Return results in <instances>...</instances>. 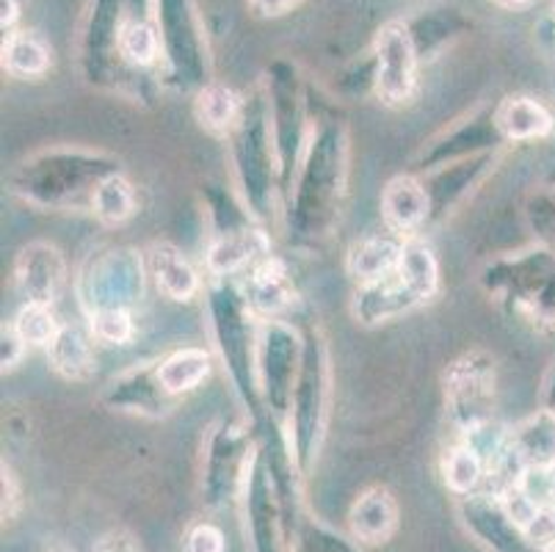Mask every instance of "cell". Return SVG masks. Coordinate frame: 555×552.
<instances>
[{"mask_svg": "<svg viewBox=\"0 0 555 552\" xmlns=\"http://www.w3.org/2000/svg\"><path fill=\"white\" fill-rule=\"evenodd\" d=\"M440 475L453 498H467V495L483 492V486H487V462H483L481 453L467 439L459 437L442 455Z\"/></svg>", "mask_w": 555, "mask_h": 552, "instance_id": "cell-33", "label": "cell"}, {"mask_svg": "<svg viewBox=\"0 0 555 552\" xmlns=\"http://www.w3.org/2000/svg\"><path fill=\"white\" fill-rule=\"evenodd\" d=\"M498 498H501V505H503V511L508 514V519H512L519 530L528 528V525L533 523V516L539 514V509H542V505L533 503V500L528 498V495H525L517 484L508 486V489H503Z\"/></svg>", "mask_w": 555, "mask_h": 552, "instance_id": "cell-43", "label": "cell"}, {"mask_svg": "<svg viewBox=\"0 0 555 552\" xmlns=\"http://www.w3.org/2000/svg\"><path fill=\"white\" fill-rule=\"evenodd\" d=\"M483 293L508 316L539 332H555V252L539 243L492 257L478 271Z\"/></svg>", "mask_w": 555, "mask_h": 552, "instance_id": "cell-5", "label": "cell"}, {"mask_svg": "<svg viewBox=\"0 0 555 552\" xmlns=\"http://www.w3.org/2000/svg\"><path fill=\"white\" fill-rule=\"evenodd\" d=\"M398 273H401L409 285L415 287V293L426 304H431L434 298L440 296V285H442L440 260H437V255H434L431 243H428L423 235L403 238Z\"/></svg>", "mask_w": 555, "mask_h": 552, "instance_id": "cell-35", "label": "cell"}, {"mask_svg": "<svg viewBox=\"0 0 555 552\" xmlns=\"http://www.w3.org/2000/svg\"><path fill=\"white\" fill-rule=\"evenodd\" d=\"M301 329L291 321H260L257 334V376L266 418L287 428L294 409L296 378L301 368Z\"/></svg>", "mask_w": 555, "mask_h": 552, "instance_id": "cell-12", "label": "cell"}, {"mask_svg": "<svg viewBox=\"0 0 555 552\" xmlns=\"http://www.w3.org/2000/svg\"><path fill=\"white\" fill-rule=\"evenodd\" d=\"M103 407L116 414L130 418H166L175 409V398L164 389L158 378V359L155 362L133 364L119 376L111 378L103 389Z\"/></svg>", "mask_w": 555, "mask_h": 552, "instance_id": "cell-19", "label": "cell"}, {"mask_svg": "<svg viewBox=\"0 0 555 552\" xmlns=\"http://www.w3.org/2000/svg\"><path fill=\"white\" fill-rule=\"evenodd\" d=\"M525 224L531 230L533 243L555 252V185L533 191L525 200Z\"/></svg>", "mask_w": 555, "mask_h": 552, "instance_id": "cell-40", "label": "cell"}, {"mask_svg": "<svg viewBox=\"0 0 555 552\" xmlns=\"http://www.w3.org/2000/svg\"><path fill=\"white\" fill-rule=\"evenodd\" d=\"M210 373H214V357L202 346L175 348L158 359V378L175 401L196 393L208 382Z\"/></svg>", "mask_w": 555, "mask_h": 552, "instance_id": "cell-30", "label": "cell"}, {"mask_svg": "<svg viewBox=\"0 0 555 552\" xmlns=\"http://www.w3.org/2000/svg\"><path fill=\"white\" fill-rule=\"evenodd\" d=\"M238 505L244 511L246 539H249L251 552H287L285 511H282L280 495H276L274 480H271V470L260 448V439H257L255 459H251Z\"/></svg>", "mask_w": 555, "mask_h": 552, "instance_id": "cell-14", "label": "cell"}, {"mask_svg": "<svg viewBox=\"0 0 555 552\" xmlns=\"http://www.w3.org/2000/svg\"><path fill=\"white\" fill-rule=\"evenodd\" d=\"M153 23L164 42V64L171 84L194 94L208 86L214 80L208 39L194 0H153Z\"/></svg>", "mask_w": 555, "mask_h": 552, "instance_id": "cell-10", "label": "cell"}, {"mask_svg": "<svg viewBox=\"0 0 555 552\" xmlns=\"http://www.w3.org/2000/svg\"><path fill=\"white\" fill-rule=\"evenodd\" d=\"M185 552H227L224 530L214 523H196L185 534Z\"/></svg>", "mask_w": 555, "mask_h": 552, "instance_id": "cell-44", "label": "cell"}, {"mask_svg": "<svg viewBox=\"0 0 555 552\" xmlns=\"http://www.w3.org/2000/svg\"><path fill=\"white\" fill-rule=\"evenodd\" d=\"M25 351H28V346L17 334V329L12 323H3V329H0V364H3V373H12L23 362Z\"/></svg>", "mask_w": 555, "mask_h": 552, "instance_id": "cell-45", "label": "cell"}, {"mask_svg": "<svg viewBox=\"0 0 555 552\" xmlns=\"http://www.w3.org/2000/svg\"><path fill=\"white\" fill-rule=\"evenodd\" d=\"M64 321H59L53 307L48 304H23L14 316L12 326L17 329V334L25 341L28 348H48L53 343V337L59 334Z\"/></svg>", "mask_w": 555, "mask_h": 552, "instance_id": "cell-38", "label": "cell"}, {"mask_svg": "<svg viewBox=\"0 0 555 552\" xmlns=\"http://www.w3.org/2000/svg\"><path fill=\"white\" fill-rule=\"evenodd\" d=\"M122 171V161L103 150L48 146L20 161L9 191L37 210H92L100 182Z\"/></svg>", "mask_w": 555, "mask_h": 552, "instance_id": "cell-2", "label": "cell"}, {"mask_svg": "<svg viewBox=\"0 0 555 552\" xmlns=\"http://www.w3.org/2000/svg\"><path fill=\"white\" fill-rule=\"evenodd\" d=\"M227 150L235 177V194L260 224H269L280 207L282 194L269 94L262 80L244 94V108L232 133L227 136Z\"/></svg>", "mask_w": 555, "mask_h": 552, "instance_id": "cell-4", "label": "cell"}, {"mask_svg": "<svg viewBox=\"0 0 555 552\" xmlns=\"http://www.w3.org/2000/svg\"><path fill=\"white\" fill-rule=\"evenodd\" d=\"M517 486L537 505H553L555 503V484L550 467H525L519 475Z\"/></svg>", "mask_w": 555, "mask_h": 552, "instance_id": "cell-42", "label": "cell"}, {"mask_svg": "<svg viewBox=\"0 0 555 552\" xmlns=\"http://www.w3.org/2000/svg\"><path fill=\"white\" fill-rule=\"evenodd\" d=\"M301 329V368L296 378L294 409L287 420V437L294 445L296 464L301 475L315 470L318 455L324 448L332 414V359L326 337L315 321L299 323Z\"/></svg>", "mask_w": 555, "mask_h": 552, "instance_id": "cell-6", "label": "cell"}, {"mask_svg": "<svg viewBox=\"0 0 555 552\" xmlns=\"http://www.w3.org/2000/svg\"><path fill=\"white\" fill-rule=\"evenodd\" d=\"M287 552H360V541L346 539L343 534L332 530L330 525L305 516L299 530L287 544Z\"/></svg>", "mask_w": 555, "mask_h": 552, "instance_id": "cell-39", "label": "cell"}, {"mask_svg": "<svg viewBox=\"0 0 555 552\" xmlns=\"http://www.w3.org/2000/svg\"><path fill=\"white\" fill-rule=\"evenodd\" d=\"M269 255H274L269 230L260 221H249L235 230L210 232V243L205 249V271L210 280H238L241 273Z\"/></svg>", "mask_w": 555, "mask_h": 552, "instance_id": "cell-21", "label": "cell"}, {"mask_svg": "<svg viewBox=\"0 0 555 552\" xmlns=\"http://www.w3.org/2000/svg\"><path fill=\"white\" fill-rule=\"evenodd\" d=\"M89 213L105 227H122L133 219L135 213H139V194H135L133 182L125 177V171L111 175L108 180L100 182Z\"/></svg>", "mask_w": 555, "mask_h": 552, "instance_id": "cell-37", "label": "cell"}, {"mask_svg": "<svg viewBox=\"0 0 555 552\" xmlns=\"http://www.w3.org/2000/svg\"><path fill=\"white\" fill-rule=\"evenodd\" d=\"M403 238L392 235V232H376V235L360 238L351 243V249L346 255V273L354 285H365V282L382 280L390 271H396L398 260H401Z\"/></svg>", "mask_w": 555, "mask_h": 552, "instance_id": "cell-29", "label": "cell"}, {"mask_svg": "<svg viewBox=\"0 0 555 552\" xmlns=\"http://www.w3.org/2000/svg\"><path fill=\"white\" fill-rule=\"evenodd\" d=\"M459 519L464 530L489 552H537L522 530L508 519L503 511L501 498L492 492H476L467 498H459L456 503Z\"/></svg>", "mask_w": 555, "mask_h": 552, "instance_id": "cell-22", "label": "cell"}, {"mask_svg": "<svg viewBox=\"0 0 555 552\" xmlns=\"http://www.w3.org/2000/svg\"><path fill=\"white\" fill-rule=\"evenodd\" d=\"M241 108H244V94L232 89V86L221 84V80H210L208 86H202L194 94V119L202 130L216 139H227L238 121Z\"/></svg>", "mask_w": 555, "mask_h": 552, "instance_id": "cell-32", "label": "cell"}, {"mask_svg": "<svg viewBox=\"0 0 555 552\" xmlns=\"http://www.w3.org/2000/svg\"><path fill=\"white\" fill-rule=\"evenodd\" d=\"M119 59H122L130 73L153 69L164 59V42H160L158 25L144 17L125 20L122 34H119Z\"/></svg>", "mask_w": 555, "mask_h": 552, "instance_id": "cell-36", "label": "cell"}, {"mask_svg": "<svg viewBox=\"0 0 555 552\" xmlns=\"http://www.w3.org/2000/svg\"><path fill=\"white\" fill-rule=\"evenodd\" d=\"M147 271L153 285L158 287V293L164 298L175 304H189L194 298H199L205 293V285H202L199 271L194 268V262L183 255L180 246L175 243H153L147 252Z\"/></svg>", "mask_w": 555, "mask_h": 552, "instance_id": "cell-25", "label": "cell"}, {"mask_svg": "<svg viewBox=\"0 0 555 552\" xmlns=\"http://www.w3.org/2000/svg\"><path fill=\"white\" fill-rule=\"evenodd\" d=\"M92 552H141V547L128 530H111L94 544Z\"/></svg>", "mask_w": 555, "mask_h": 552, "instance_id": "cell-49", "label": "cell"}, {"mask_svg": "<svg viewBox=\"0 0 555 552\" xmlns=\"http://www.w3.org/2000/svg\"><path fill=\"white\" fill-rule=\"evenodd\" d=\"M147 257L133 246L92 252L75 273L73 291L83 316L100 310H135L147 293Z\"/></svg>", "mask_w": 555, "mask_h": 552, "instance_id": "cell-8", "label": "cell"}, {"mask_svg": "<svg viewBox=\"0 0 555 552\" xmlns=\"http://www.w3.org/2000/svg\"><path fill=\"white\" fill-rule=\"evenodd\" d=\"M550 473H553V484H555V464H553V467H550Z\"/></svg>", "mask_w": 555, "mask_h": 552, "instance_id": "cell-55", "label": "cell"}, {"mask_svg": "<svg viewBox=\"0 0 555 552\" xmlns=\"http://www.w3.org/2000/svg\"><path fill=\"white\" fill-rule=\"evenodd\" d=\"M257 450V425L249 418H221L210 425L202 445L199 495L205 509L235 505Z\"/></svg>", "mask_w": 555, "mask_h": 552, "instance_id": "cell-7", "label": "cell"}, {"mask_svg": "<svg viewBox=\"0 0 555 552\" xmlns=\"http://www.w3.org/2000/svg\"><path fill=\"white\" fill-rule=\"evenodd\" d=\"M14 291L23 304L55 307L69 285V266L64 252L50 241H31L14 257Z\"/></svg>", "mask_w": 555, "mask_h": 552, "instance_id": "cell-18", "label": "cell"}, {"mask_svg": "<svg viewBox=\"0 0 555 552\" xmlns=\"http://www.w3.org/2000/svg\"><path fill=\"white\" fill-rule=\"evenodd\" d=\"M262 86L269 94L271 130H274L276 161H280V194L285 200V194L294 185L301 158H305L307 144H310V100H307L305 78L291 61H274L266 69Z\"/></svg>", "mask_w": 555, "mask_h": 552, "instance_id": "cell-9", "label": "cell"}, {"mask_svg": "<svg viewBox=\"0 0 555 552\" xmlns=\"http://www.w3.org/2000/svg\"><path fill=\"white\" fill-rule=\"evenodd\" d=\"M401 514L387 486H371L348 509V530L351 539L365 547L387 544L396 536Z\"/></svg>", "mask_w": 555, "mask_h": 552, "instance_id": "cell-27", "label": "cell"}, {"mask_svg": "<svg viewBox=\"0 0 555 552\" xmlns=\"http://www.w3.org/2000/svg\"><path fill=\"white\" fill-rule=\"evenodd\" d=\"M348 164L351 139L346 121L337 116L312 121L305 158L282 200V230L296 252L315 255L340 227L348 196Z\"/></svg>", "mask_w": 555, "mask_h": 552, "instance_id": "cell-1", "label": "cell"}, {"mask_svg": "<svg viewBox=\"0 0 555 552\" xmlns=\"http://www.w3.org/2000/svg\"><path fill=\"white\" fill-rule=\"evenodd\" d=\"M421 307H426V301L417 296L415 287L403 280L398 268L382 280L357 285L351 293V318L367 329L398 321V318L421 310Z\"/></svg>", "mask_w": 555, "mask_h": 552, "instance_id": "cell-23", "label": "cell"}, {"mask_svg": "<svg viewBox=\"0 0 555 552\" xmlns=\"http://www.w3.org/2000/svg\"><path fill=\"white\" fill-rule=\"evenodd\" d=\"M210 337L221 359L232 393L244 407V414L255 425L266 420L260 376H257V334L260 321L249 310L238 280H208L205 285Z\"/></svg>", "mask_w": 555, "mask_h": 552, "instance_id": "cell-3", "label": "cell"}, {"mask_svg": "<svg viewBox=\"0 0 555 552\" xmlns=\"http://www.w3.org/2000/svg\"><path fill=\"white\" fill-rule=\"evenodd\" d=\"M0 55H3V73L17 80H39L53 67V50L37 30L17 28L3 34Z\"/></svg>", "mask_w": 555, "mask_h": 552, "instance_id": "cell-31", "label": "cell"}, {"mask_svg": "<svg viewBox=\"0 0 555 552\" xmlns=\"http://www.w3.org/2000/svg\"><path fill=\"white\" fill-rule=\"evenodd\" d=\"M512 448L525 467H553L555 464V418L544 409L512 425Z\"/></svg>", "mask_w": 555, "mask_h": 552, "instance_id": "cell-34", "label": "cell"}, {"mask_svg": "<svg viewBox=\"0 0 555 552\" xmlns=\"http://www.w3.org/2000/svg\"><path fill=\"white\" fill-rule=\"evenodd\" d=\"M89 332L100 346L125 348L135 341L133 310H100L89 316Z\"/></svg>", "mask_w": 555, "mask_h": 552, "instance_id": "cell-41", "label": "cell"}, {"mask_svg": "<svg viewBox=\"0 0 555 552\" xmlns=\"http://www.w3.org/2000/svg\"><path fill=\"white\" fill-rule=\"evenodd\" d=\"M539 552H555V539H553V541H550V544H544V547H542V550H539Z\"/></svg>", "mask_w": 555, "mask_h": 552, "instance_id": "cell-54", "label": "cell"}, {"mask_svg": "<svg viewBox=\"0 0 555 552\" xmlns=\"http://www.w3.org/2000/svg\"><path fill=\"white\" fill-rule=\"evenodd\" d=\"M122 0H94L92 14L80 42V64L89 84L100 89H125L128 67L119 59V34H122Z\"/></svg>", "mask_w": 555, "mask_h": 552, "instance_id": "cell-15", "label": "cell"}, {"mask_svg": "<svg viewBox=\"0 0 555 552\" xmlns=\"http://www.w3.org/2000/svg\"><path fill=\"white\" fill-rule=\"evenodd\" d=\"M522 534L525 539H528V544H531L537 552L542 550L544 544H550V541L555 539V503L539 509V514L533 516V523L528 525Z\"/></svg>", "mask_w": 555, "mask_h": 552, "instance_id": "cell-46", "label": "cell"}, {"mask_svg": "<svg viewBox=\"0 0 555 552\" xmlns=\"http://www.w3.org/2000/svg\"><path fill=\"white\" fill-rule=\"evenodd\" d=\"M301 7V0H249V9L262 20H276Z\"/></svg>", "mask_w": 555, "mask_h": 552, "instance_id": "cell-48", "label": "cell"}, {"mask_svg": "<svg viewBox=\"0 0 555 552\" xmlns=\"http://www.w3.org/2000/svg\"><path fill=\"white\" fill-rule=\"evenodd\" d=\"M533 34H537V44L550 61H555V9L553 12L542 14L533 25Z\"/></svg>", "mask_w": 555, "mask_h": 552, "instance_id": "cell-50", "label": "cell"}, {"mask_svg": "<svg viewBox=\"0 0 555 552\" xmlns=\"http://www.w3.org/2000/svg\"><path fill=\"white\" fill-rule=\"evenodd\" d=\"M494 3H501V7H508V9H525V7H531L533 0H494Z\"/></svg>", "mask_w": 555, "mask_h": 552, "instance_id": "cell-53", "label": "cell"}, {"mask_svg": "<svg viewBox=\"0 0 555 552\" xmlns=\"http://www.w3.org/2000/svg\"><path fill=\"white\" fill-rule=\"evenodd\" d=\"M238 285L257 321H287L299 304L291 268L276 255L262 257L249 271L241 273Z\"/></svg>", "mask_w": 555, "mask_h": 552, "instance_id": "cell-20", "label": "cell"}, {"mask_svg": "<svg viewBox=\"0 0 555 552\" xmlns=\"http://www.w3.org/2000/svg\"><path fill=\"white\" fill-rule=\"evenodd\" d=\"M421 53L406 20H387L373 39V94L385 108H406L421 86Z\"/></svg>", "mask_w": 555, "mask_h": 552, "instance_id": "cell-13", "label": "cell"}, {"mask_svg": "<svg viewBox=\"0 0 555 552\" xmlns=\"http://www.w3.org/2000/svg\"><path fill=\"white\" fill-rule=\"evenodd\" d=\"M442 398L456 437H467L492 423L498 401V359L483 348L459 354L442 373Z\"/></svg>", "mask_w": 555, "mask_h": 552, "instance_id": "cell-11", "label": "cell"}, {"mask_svg": "<svg viewBox=\"0 0 555 552\" xmlns=\"http://www.w3.org/2000/svg\"><path fill=\"white\" fill-rule=\"evenodd\" d=\"M494 125L506 144H533L555 136V114L531 94H508L494 103Z\"/></svg>", "mask_w": 555, "mask_h": 552, "instance_id": "cell-26", "label": "cell"}, {"mask_svg": "<svg viewBox=\"0 0 555 552\" xmlns=\"http://www.w3.org/2000/svg\"><path fill=\"white\" fill-rule=\"evenodd\" d=\"M94 337L89 329L78 323H62L44 354H48L50 371L62 376L64 382L86 384L98 373V357H94Z\"/></svg>", "mask_w": 555, "mask_h": 552, "instance_id": "cell-28", "label": "cell"}, {"mask_svg": "<svg viewBox=\"0 0 555 552\" xmlns=\"http://www.w3.org/2000/svg\"><path fill=\"white\" fill-rule=\"evenodd\" d=\"M0 473H3V478H0V484H3V519H14V514L20 509L17 475H14V470L7 462H3Z\"/></svg>", "mask_w": 555, "mask_h": 552, "instance_id": "cell-47", "label": "cell"}, {"mask_svg": "<svg viewBox=\"0 0 555 552\" xmlns=\"http://www.w3.org/2000/svg\"><path fill=\"white\" fill-rule=\"evenodd\" d=\"M503 146H506V141H503V136L498 133V125H494V105H483L481 111L464 116L462 121L428 139L412 158V171L426 175V171L473 158V155L501 152Z\"/></svg>", "mask_w": 555, "mask_h": 552, "instance_id": "cell-16", "label": "cell"}, {"mask_svg": "<svg viewBox=\"0 0 555 552\" xmlns=\"http://www.w3.org/2000/svg\"><path fill=\"white\" fill-rule=\"evenodd\" d=\"M382 224L398 238H417L431 224V200L421 175L403 171L387 180L382 191Z\"/></svg>", "mask_w": 555, "mask_h": 552, "instance_id": "cell-24", "label": "cell"}, {"mask_svg": "<svg viewBox=\"0 0 555 552\" xmlns=\"http://www.w3.org/2000/svg\"><path fill=\"white\" fill-rule=\"evenodd\" d=\"M17 20H20V0H0V28H3V34L17 30Z\"/></svg>", "mask_w": 555, "mask_h": 552, "instance_id": "cell-51", "label": "cell"}, {"mask_svg": "<svg viewBox=\"0 0 555 552\" xmlns=\"http://www.w3.org/2000/svg\"><path fill=\"white\" fill-rule=\"evenodd\" d=\"M542 409L555 418V359L550 362L547 373H544L542 382Z\"/></svg>", "mask_w": 555, "mask_h": 552, "instance_id": "cell-52", "label": "cell"}, {"mask_svg": "<svg viewBox=\"0 0 555 552\" xmlns=\"http://www.w3.org/2000/svg\"><path fill=\"white\" fill-rule=\"evenodd\" d=\"M498 164H501V152H483V155H473V158L456 161V164L421 175L428 200H431V224L428 227H437L451 219L453 213L464 207V202L492 177Z\"/></svg>", "mask_w": 555, "mask_h": 552, "instance_id": "cell-17", "label": "cell"}]
</instances>
